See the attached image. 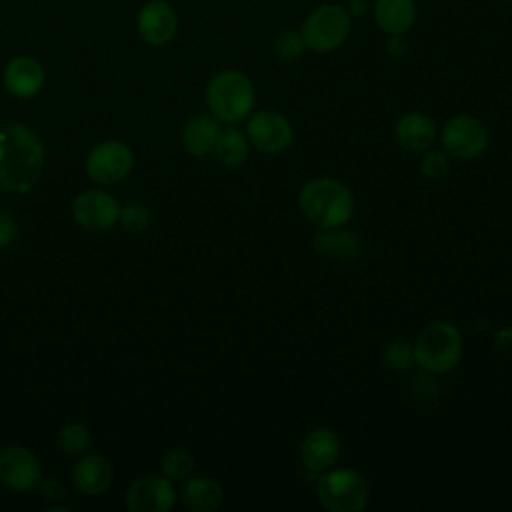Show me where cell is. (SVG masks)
<instances>
[{
  "mask_svg": "<svg viewBox=\"0 0 512 512\" xmlns=\"http://www.w3.org/2000/svg\"><path fill=\"white\" fill-rule=\"evenodd\" d=\"M122 226L130 232H142L150 224V210L140 202H130L126 206H120V218Z\"/></svg>",
  "mask_w": 512,
  "mask_h": 512,
  "instance_id": "cell-27",
  "label": "cell"
},
{
  "mask_svg": "<svg viewBox=\"0 0 512 512\" xmlns=\"http://www.w3.org/2000/svg\"><path fill=\"white\" fill-rule=\"evenodd\" d=\"M44 168V146L38 134L20 124L0 126V188L28 192Z\"/></svg>",
  "mask_w": 512,
  "mask_h": 512,
  "instance_id": "cell-1",
  "label": "cell"
},
{
  "mask_svg": "<svg viewBox=\"0 0 512 512\" xmlns=\"http://www.w3.org/2000/svg\"><path fill=\"white\" fill-rule=\"evenodd\" d=\"M302 50H304V42H302L300 34H296L292 30L282 32L274 40V52L282 60H296V58L302 56Z\"/></svg>",
  "mask_w": 512,
  "mask_h": 512,
  "instance_id": "cell-28",
  "label": "cell"
},
{
  "mask_svg": "<svg viewBox=\"0 0 512 512\" xmlns=\"http://www.w3.org/2000/svg\"><path fill=\"white\" fill-rule=\"evenodd\" d=\"M216 158L220 160V164H224L226 168H240L246 164L248 160V152H250V142L246 132H242L240 128L228 126L222 128L216 140Z\"/></svg>",
  "mask_w": 512,
  "mask_h": 512,
  "instance_id": "cell-21",
  "label": "cell"
},
{
  "mask_svg": "<svg viewBox=\"0 0 512 512\" xmlns=\"http://www.w3.org/2000/svg\"><path fill=\"white\" fill-rule=\"evenodd\" d=\"M138 32L152 46L168 44L178 30V16L164 0H150L138 12Z\"/></svg>",
  "mask_w": 512,
  "mask_h": 512,
  "instance_id": "cell-14",
  "label": "cell"
},
{
  "mask_svg": "<svg viewBox=\"0 0 512 512\" xmlns=\"http://www.w3.org/2000/svg\"><path fill=\"white\" fill-rule=\"evenodd\" d=\"M206 104L218 122L236 124L246 120L256 104L254 84L240 70H220L206 86Z\"/></svg>",
  "mask_w": 512,
  "mask_h": 512,
  "instance_id": "cell-3",
  "label": "cell"
},
{
  "mask_svg": "<svg viewBox=\"0 0 512 512\" xmlns=\"http://www.w3.org/2000/svg\"><path fill=\"white\" fill-rule=\"evenodd\" d=\"M302 216L318 228H340L350 222L356 210L352 190L336 178H314L298 192Z\"/></svg>",
  "mask_w": 512,
  "mask_h": 512,
  "instance_id": "cell-2",
  "label": "cell"
},
{
  "mask_svg": "<svg viewBox=\"0 0 512 512\" xmlns=\"http://www.w3.org/2000/svg\"><path fill=\"white\" fill-rule=\"evenodd\" d=\"M58 444L68 454H80L90 446V432L82 424H68L60 430Z\"/></svg>",
  "mask_w": 512,
  "mask_h": 512,
  "instance_id": "cell-26",
  "label": "cell"
},
{
  "mask_svg": "<svg viewBox=\"0 0 512 512\" xmlns=\"http://www.w3.org/2000/svg\"><path fill=\"white\" fill-rule=\"evenodd\" d=\"M510 2H512V0H510Z\"/></svg>",
  "mask_w": 512,
  "mask_h": 512,
  "instance_id": "cell-30",
  "label": "cell"
},
{
  "mask_svg": "<svg viewBox=\"0 0 512 512\" xmlns=\"http://www.w3.org/2000/svg\"><path fill=\"white\" fill-rule=\"evenodd\" d=\"M18 234V228H16V222L12 216L0 212V248L8 246Z\"/></svg>",
  "mask_w": 512,
  "mask_h": 512,
  "instance_id": "cell-29",
  "label": "cell"
},
{
  "mask_svg": "<svg viewBox=\"0 0 512 512\" xmlns=\"http://www.w3.org/2000/svg\"><path fill=\"white\" fill-rule=\"evenodd\" d=\"M438 140L450 158L474 160L486 152L490 132L480 118L472 114H456L442 126Z\"/></svg>",
  "mask_w": 512,
  "mask_h": 512,
  "instance_id": "cell-7",
  "label": "cell"
},
{
  "mask_svg": "<svg viewBox=\"0 0 512 512\" xmlns=\"http://www.w3.org/2000/svg\"><path fill=\"white\" fill-rule=\"evenodd\" d=\"M176 502V490L166 476L136 478L126 492V506L132 512H168Z\"/></svg>",
  "mask_w": 512,
  "mask_h": 512,
  "instance_id": "cell-10",
  "label": "cell"
},
{
  "mask_svg": "<svg viewBox=\"0 0 512 512\" xmlns=\"http://www.w3.org/2000/svg\"><path fill=\"white\" fill-rule=\"evenodd\" d=\"M316 496L328 512H360L368 506L370 486L358 470L332 466L320 474Z\"/></svg>",
  "mask_w": 512,
  "mask_h": 512,
  "instance_id": "cell-5",
  "label": "cell"
},
{
  "mask_svg": "<svg viewBox=\"0 0 512 512\" xmlns=\"http://www.w3.org/2000/svg\"><path fill=\"white\" fill-rule=\"evenodd\" d=\"M246 136L250 146L262 154H280L290 148L294 128L290 120L276 110H258L248 116Z\"/></svg>",
  "mask_w": 512,
  "mask_h": 512,
  "instance_id": "cell-8",
  "label": "cell"
},
{
  "mask_svg": "<svg viewBox=\"0 0 512 512\" xmlns=\"http://www.w3.org/2000/svg\"><path fill=\"white\" fill-rule=\"evenodd\" d=\"M132 164V150L118 140H108L90 150L86 158V172L96 182L114 184L128 176Z\"/></svg>",
  "mask_w": 512,
  "mask_h": 512,
  "instance_id": "cell-9",
  "label": "cell"
},
{
  "mask_svg": "<svg viewBox=\"0 0 512 512\" xmlns=\"http://www.w3.org/2000/svg\"><path fill=\"white\" fill-rule=\"evenodd\" d=\"M350 34V14L338 4L318 6L300 28V38L314 52L336 50Z\"/></svg>",
  "mask_w": 512,
  "mask_h": 512,
  "instance_id": "cell-6",
  "label": "cell"
},
{
  "mask_svg": "<svg viewBox=\"0 0 512 512\" xmlns=\"http://www.w3.org/2000/svg\"><path fill=\"white\" fill-rule=\"evenodd\" d=\"M72 214L76 222L86 230H108L120 218V204L108 192L86 190L76 196Z\"/></svg>",
  "mask_w": 512,
  "mask_h": 512,
  "instance_id": "cell-11",
  "label": "cell"
},
{
  "mask_svg": "<svg viewBox=\"0 0 512 512\" xmlns=\"http://www.w3.org/2000/svg\"><path fill=\"white\" fill-rule=\"evenodd\" d=\"M40 462L24 446H6L0 452V482L16 492L32 490L40 482Z\"/></svg>",
  "mask_w": 512,
  "mask_h": 512,
  "instance_id": "cell-12",
  "label": "cell"
},
{
  "mask_svg": "<svg viewBox=\"0 0 512 512\" xmlns=\"http://www.w3.org/2000/svg\"><path fill=\"white\" fill-rule=\"evenodd\" d=\"M462 352V332L446 320H434L426 324L414 342L416 366L428 374L450 372L458 366Z\"/></svg>",
  "mask_w": 512,
  "mask_h": 512,
  "instance_id": "cell-4",
  "label": "cell"
},
{
  "mask_svg": "<svg viewBox=\"0 0 512 512\" xmlns=\"http://www.w3.org/2000/svg\"><path fill=\"white\" fill-rule=\"evenodd\" d=\"M452 168V160L450 156L440 148H428L422 152V158L418 162V170L422 176H426L428 180H442L450 174Z\"/></svg>",
  "mask_w": 512,
  "mask_h": 512,
  "instance_id": "cell-24",
  "label": "cell"
},
{
  "mask_svg": "<svg viewBox=\"0 0 512 512\" xmlns=\"http://www.w3.org/2000/svg\"><path fill=\"white\" fill-rule=\"evenodd\" d=\"M74 486L86 494V496H96L102 494L110 482H112V464L98 454L84 456L72 472Z\"/></svg>",
  "mask_w": 512,
  "mask_h": 512,
  "instance_id": "cell-17",
  "label": "cell"
},
{
  "mask_svg": "<svg viewBox=\"0 0 512 512\" xmlns=\"http://www.w3.org/2000/svg\"><path fill=\"white\" fill-rule=\"evenodd\" d=\"M374 18L384 32L400 36L412 28L416 20V4L414 0H376Z\"/></svg>",
  "mask_w": 512,
  "mask_h": 512,
  "instance_id": "cell-19",
  "label": "cell"
},
{
  "mask_svg": "<svg viewBox=\"0 0 512 512\" xmlns=\"http://www.w3.org/2000/svg\"><path fill=\"white\" fill-rule=\"evenodd\" d=\"M384 364L394 372H406L416 364L414 344L406 340H394L384 350Z\"/></svg>",
  "mask_w": 512,
  "mask_h": 512,
  "instance_id": "cell-25",
  "label": "cell"
},
{
  "mask_svg": "<svg viewBox=\"0 0 512 512\" xmlns=\"http://www.w3.org/2000/svg\"><path fill=\"white\" fill-rule=\"evenodd\" d=\"M394 138L400 148L422 154L438 142V126L422 112H406L394 124Z\"/></svg>",
  "mask_w": 512,
  "mask_h": 512,
  "instance_id": "cell-15",
  "label": "cell"
},
{
  "mask_svg": "<svg viewBox=\"0 0 512 512\" xmlns=\"http://www.w3.org/2000/svg\"><path fill=\"white\" fill-rule=\"evenodd\" d=\"M220 124L214 116L198 114L190 118L182 128V144L192 156H206L214 152L220 134Z\"/></svg>",
  "mask_w": 512,
  "mask_h": 512,
  "instance_id": "cell-18",
  "label": "cell"
},
{
  "mask_svg": "<svg viewBox=\"0 0 512 512\" xmlns=\"http://www.w3.org/2000/svg\"><path fill=\"white\" fill-rule=\"evenodd\" d=\"M356 240L358 238L352 232L340 226V228H320L314 244L322 254H328L332 258H352L358 250Z\"/></svg>",
  "mask_w": 512,
  "mask_h": 512,
  "instance_id": "cell-22",
  "label": "cell"
},
{
  "mask_svg": "<svg viewBox=\"0 0 512 512\" xmlns=\"http://www.w3.org/2000/svg\"><path fill=\"white\" fill-rule=\"evenodd\" d=\"M4 86L16 98H32L44 86V68L32 56H16L6 64Z\"/></svg>",
  "mask_w": 512,
  "mask_h": 512,
  "instance_id": "cell-16",
  "label": "cell"
},
{
  "mask_svg": "<svg viewBox=\"0 0 512 512\" xmlns=\"http://www.w3.org/2000/svg\"><path fill=\"white\" fill-rule=\"evenodd\" d=\"M342 452L338 434L332 428L320 426L310 430L300 442V460L306 470L322 474L336 466Z\"/></svg>",
  "mask_w": 512,
  "mask_h": 512,
  "instance_id": "cell-13",
  "label": "cell"
},
{
  "mask_svg": "<svg viewBox=\"0 0 512 512\" xmlns=\"http://www.w3.org/2000/svg\"><path fill=\"white\" fill-rule=\"evenodd\" d=\"M162 474L172 480V482H178V480H186L190 474H192V468H194V458L188 450L184 448H172L170 452L164 454L162 458Z\"/></svg>",
  "mask_w": 512,
  "mask_h": 512,
  "instance_id": "cell-23",
  "label": "cell"
},
{
  "mask_svg": "<svg viewBox=\"0 0 512 512\" xmlns=\"http://www.w3.org/2000/svg\"><path fill=\"white\" fill-rule=\"evenodd\" d=\"M222 486L210 476H196L186 480L182 488V502L194 512H212L222 502Z\"/></svg>",
  "mask_w": 512,
  "mask_h": 512,
  "instance_id": "cell-20",
  "label": "cell"
}]
</instances>
